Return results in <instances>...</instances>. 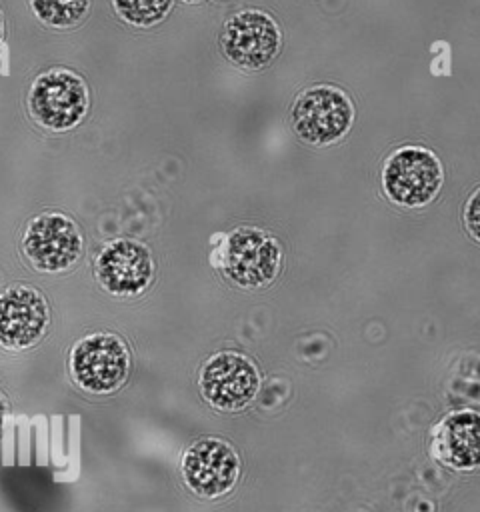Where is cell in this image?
<instances>
[{
  "label": "cell",
  "instance_id": "18",
  "mask_svg": "<svg viewBox=\"0 0 480 512\" xmlns=\"http://www.w3.org/2000/svg\"><path fill=\"white\" fill-rule=\"evenodd\" d=\"M182 2H188V4H196V2H202V0H182Z\"/></svg>",
  "mask_w": 480,
  "mask_h": 512
},
{
  "label": "cell",
  "instance_id": "5",
  "mask_svg": "<svg viewBox=\"0 0 480 512\" xmlns=\"http://www.w3.org/2000/svg\"><path fill=\"white\" fill-rule=\"evenodd\" d=\"M220 266L224 276L240 288L268 286L282 268V248L262 228H234L222 246Z\"/></svg>",
  "mask_w": 480,
  "mask_h": 512
},
{
  "label": "cell",
  "instance_id": "4",
  "mask_svg": "<svg viewBox=\"0 0 480 512\" xmlns=\"http://www.w3.org/2000/svg\"><path fill=\"white\" fill-rule=\"evenodd\" d=\"M20 250L32 268L56 274L72 268L80 260L84 236L70 216L62 212H42L26 224Z\"/></svg>",
  "mask_w": 480,
  "mask_h": 512
},
{
  "label": "cell",
  "instance_id": "2",
  "mask_svg": "<svg viewBox=\"0 0 480 512\" xmlns=\"http://www.w3.org/2000/svg\"><path fill=\"white\" fill-rule=\"evenodd\" d=\"M354 122L350 96L338 86L304 88L292 102L290 126L298 140L310 146H330L342 140Z\"/></svg>",
  "mask_w": 480,
  "mask_h": 512
},
{
  "label": "cell",
  "instance_id": "1",
  "mask_svg": "<svg viewBox=\"0 0 480 512\" xmlns=\"http://www.w3.org/2000/svg\"><path fill=\"white\" fill-rule=\"evenodd\" d=\"M380 184L386 198L396 206L422 208L438 196L444 184V168L432 150L408 144L396 148L384 160Z\"/></svg>",
  "mask_w": 480,
  "mask_h": 512
},
{
  "label": "cell",
  "instance_id": "10",
  "mask_svg": "<svg viewBox=\"0 0 480 512\" xmlns=\"http://www.w3.org/2000/svg\"><path fill=\"white\" fill-rule=\"evenodd\" d=\"M98 284L114 296H138L154 278V260L138 240L116 238L102 246L94 260Z\"/></svg>",
  "mask_w": 480,
  "mask_h": 512
},
{
  "label": "cell",
  "instance_id": "15",
  "mask_svg": "<svg viewBox=\"0 0 480 512\" xmlns=\"http://www.w3.org/2000/svg\"><path fill=\"white\" fill-rule=\"evenodd\" d=\"M464 226L466 232L480 242V186L468 196L466 204H464Z\"/></svg>",
  "mask_w": 480,
  "mask_h": 512
},
{
  "label": "cell",
  "instance_id": "16",
  "mask_svg": "<svg viewBox=\"0 0 480 512\" xmlns=\"http://www.w3.org/2000/svg\"><path fill=\"white\" fill-rule=\"evenodd\" d=\"M6 414H8V402H6L4 394L0 392V430H2V424L6 420Z\"/></svg>",
  "mask_w": 480,
  "mask_h": 512
},
{
  "label": "cell",
  "instance_id": "6",
  "mask_svg": "<svg viewBox=\"0 0 480 512\" xmlns=\"http://www.w3.org/2000/svg\"><path fill=\"white\" fill-rule=\"evenodd\" d=\"M220 48L228 62L242 70L266 68L282 48L278 22L260 8L232 14L220 30Z\"/></svg>",
  "mask_w": 480,
  "mask_h": 512
},
{
  "label": "cell",
  "instance_id": "17",
  "mask_svg": "<svg viewBox=\"0 0 480 512\" xmlns=\"http://www.w3.org/2000/svg\"><path fill=\"white\" fill-rule=\"evenodd\" d=\"M2 38H4V16L0 12V42H2Z\"/></svg>",
  "mask_w": 480,
  "mask_h": 512
},
{
  "label": "cell",
  "instance_id": "12",
  "mask_svg": "<svg viewBox=\"0 0 480 512\" xmlns=\"http://www.w3.org/2000/svg\"><path fill=\"white\" fill-rule=\"evenodd\" d=\"M434 452L450 468H480V412L458 410L448 414L436 428Z\"/></svg>",
  "mask_w": 480,
  "mask_h": 512
},
{
  "label": "cell",
  "instance_id": "9",
  "mask_svg": "<svg viewBox=\"0 0 480 512\" xmlns=\"http://www.w3.org/2000/svg\"><path fill=\"white\" fill-rule=\"evenodd\" d=\"M182 478L202 498H218L230 492L240 474L236 450L214 436L192 442L182 456Z\"/></svg>",
  "mask_w": 480,
  "mask_h": 512
},
{
  "label": "cell",
  "instance_id": "8",
  "mask_svg": "<svg viewBox=\"0 0 480 512\" xmlns=\"http://www.w3.org/2000/svg\"><path fill=\"white\" fill-rule=\"evenodd\" d=\"M198 384L210 406L224 412H236L254 400L260 388V374L248 356L224 350L204 362Z\"/></svg>",
  "mask_w": 480,
  "mask_h": 512
},
{
  "label": "cell",
  "instance_id": "3",
  "mask_svg": "<svg viewBox=\"0 0 480 512\" xmlns=\"http://www.w3.org/2000/svg\"><path fill=\"white\" fill-rule=\"evenodd\" d=\"M26 102L38 126L52 132H66L84 120L90 94L86 82L76 72L50 68L34 78Z\"/></svg>",
  "mask_w": 480,
  "mask_h": 512
},
{
  "label": "cell",
  "instance_id": "14",
  "mask_svg": "<svg viewBox=\"0 0 480 512\" xmlns=\"http://www.w3.org/2000/svg\"><path fill=\"white\" fill-rule=\"evenodd\" d=\"M174 0H112L114 12L130 26L150 28L160 24L172 10Z\"/></svg>",
  "mask_w": 480,
  "mask_h": 512
},
{
  "label": "cell",
  "instance_id": "13",
  "mask_svg": "<svg viewBox=\"0 0 480 512\" xmlns=\"http://www.w3.org/2000/svg\"><path fill=\"white\" fill-rule=\"evenodd\" d=\"M32 14L46 26L66 30L78 26L90 10V0H30Z\"/></svg>",
  "mask_w": 480,
  "mask_h": 512
},
{
  "label": "cell",
  "instance_id": "11",
  "mask_svg": "<svg viewBox=\"0 0 480 512\" xmlns=\"http://www.w3.org/2000/svg\"><path fill=\"white\" fill-rule=\"evenodd\" d=\"M48 324L50 308L40 290L14 284L0 292V346L26 350L40 342Z\"/></svg>",
  "mask_w": 480,
  "mask_h": 512
},
{
  "label": "cell",
  "instance_id": "7",
  "mask_svg": "<svg viewBox=\"0 0 480 512\" xmlns=\"http://www.w3.org/2000/svg\"><path fill=\"white\" fill-rule=\"evenodd\" d=\"M72 380L92 392L108 394L122 386L130 370V352L122 338L110 332H96L80 338L70 350Z\"/></svg>",
  "mask_w": 480,
  "mask_h": 512
}]
</instances>
